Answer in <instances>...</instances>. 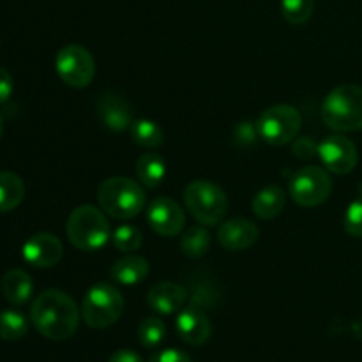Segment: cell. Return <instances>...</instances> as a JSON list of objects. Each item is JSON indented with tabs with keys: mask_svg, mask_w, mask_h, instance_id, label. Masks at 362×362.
Wrapping results in <instances>:
<instances>
[{
	"mask_svg": "<svg viewBox=\"0 0 362 362\" xmlns=\"http://www.w3.org/2000/svg\"><path fill=\"white\" fill-rule=\"evenodd\" d=\"M32 290H34V285H32L30 276L25 271L11 269V271H7L4 274L2 293L14 306H21V304L27 303L32 296Z\"/></svg>",
	"mask_w": 362,
	"mask_h": 362,
	"instance_id": "ac0fdd59",
	"label": "cell"
},
{
	"mask_svg": "<svg viewBox=\"0 0 362 362\" xmlns=\"http://www.w3.org/2000/svg\"><path fill=\"white\" fill-rule=\"evenodd\" d=\"M258 226L250 219L235 218L223 223L218 230V240L225 250L244 251L258 240Z\"/></svg>",
	"mask_w": 362,
	"mask_h": 362,
	"instance_id": "9a60e30c",
	"label": "cell"
},
{
	"mask_svg": "<svg viewBox=\"0 0 362 362\" xmlns=\"http://www.w3.org/2000/svg\"><path fill=\"white\" fill-rule=\"evenodd\" d=\"M30 320L45 338L52 341H66L78 331L80 310L66 292L49 288L34 299Z\"/></svg>",
	"mask_w": 362,
	"mask_h": 362,
	"instance_id": "6da1fadb",
	"label": "cell"
},
{
	"mask_svg": "<svg viewBox=\"0 0 362 362\" xmlns=\"http://www.w3.org/2000/svg\"><path fill=\"white\" fill-rule=\"evenodd\" d=\"M23 258L25 262L37 269L55 267L60 262L64 253V246L60 239L53 233H35L27 243L23 244Z\"/></svg>",
	"mask_w": 362,
	"mask_h": 362,
	"instance_id": "7c38bea8",
	"label": "cell"
},
{
	"mask_svg": "<svg viewBox=\"0 0 362 362\" xmlns=\"http://www.w3.org/2000/svg\"><path fill=\"white\" fill-rule=\"evenodd\" d=\"M66 233L69 243L80 251H98L108 243L110 223L103 209L80 205L67 218Z\"/></svg>",
	"mask_w": 362,
	"mask_h": 362,
	"instance_id": "277c9868",
	"label": "cell"
},
{
	"mask_svg": "<svg viewBox=\"0 0 362 362\" xmlns=\"http://www.w3.org/2000/svg\"><path fill=\"white\" fill-rule=\"evenodd\" d=\"M0 136H2V119H0Z\"/></svg>",
	"mask_w": 362,
	"mask_h": 362,
	"instance_id": "d6a6232c",
	"label": "cell"
},
{
	"mask_svg": "<svg viewBox=\"0 0 362 362\" xmlns=\"http://www.w3.org/2000/svg\"><path fill=\"white\" fill-rule=\"evenodd\" d=\"M112 240L113 246L122 253H133V251L140 250L141 243H144L141 232L133 225H120L119 228H115Z\"/></svg>",
	"mask_w": 362,
	"mask_h": 362,
	"instance_id": "4316f807",
	"label": "cell"
},
{
	"mask_svg": "<svg viewBox=\"0 0 362 362\" xmlns=\"http://www.w3.org/2000/svg\"><path fill=\"white\" fill-rule=\"evenodd\" d=\"M55 69L66 85L73 88H85L94 80L95 62L87 48L80 45H67L57 53Z\"/></svg>",
	"mask_w": 362,
	"mask_h": 362,
	"instance_id": "9c48e42d",
	"label": "cell"
},
{
	"mask_svg": "<svg viewBox=\"0 0 362 362\" xmlns=\"http://www.w3.org/2000/svg\"><path fill=\"white\" fill-rule=\"evenodd\" d=\"M325 126L338 133L362 129V87L345 83L332 88L322 103Z\"/></svg>",
	"mask_w": 362,
	"mask_h": 362,
	"instance_id": "7a4b0ae2",
	"label": "cell"
},
{
	"mask_svg": "<svg viewBox=\"0 0 362 362\" xmlns=\"http://www.w3.org/2000/svg\"><path fill=\"white\" fill-rule=\"evenodd\" d=\"M148 362H193V359H191L186 352H182V350L166 349L154 354V356L148 359Z\"/></svg>",
	"mask_w": 362,
	"mask_h": 362,
	"instance_id": "f1b7e54d",
	"label": "cell"
},
{
	"mask_svg": "<svg viewBox=\"0 0 362 362\" xmlns=\"http://www.w3.org/2000/svg\"><path fill=\"white\" fill-rule=\"evenodd\" d=\"M98 113L105 127L115 133L129 129L133 124V108L122 95L115 92H106L99 98Z\"/></svg>",
	"mask_w": 362,
	"mask_h": 362,
	"instance_id": "5bb4252c",
	"label": "cell"
},
{
	"mask_svg": "<svg viewBox=\"0 0 362 362\" xmlns=\"http://www.w3.org/2000/svg\"><path fill=\"white\" fill-rule=\"evenodd\" d=\"M288 189L297 205L313 209L327 200L332 191V180L327 170L320 166H304L293 173Z\"/></svg>",
	"mask_w": 362,
	"mask_h": 362,
	"instance_id": "ba28073f",
	"label": "cell"
},
{
	"mask_svg": "<svg viewBox=\"0 0 362 362\" xmlns=\"http://www.w3.org/2000/svg\"><path fill=\"white\" fill-rule=\"evenodd\" d=\"M187 211L204 226H216L228 212V198L225 191L211 180H193L184 189Z\"/></svg>",
	"mask_w": 362,
	"mask_h": 362,
	"instance_id": "5b68a950",
	"label": "cell"
},
{
	"mask_svg": "<svg viewBox=\"0 0 362 362\" xmlns=\"http://www.w3.org/2000/svg\"><path fill=\"white\" fill-rule=\"evenodd\" d=\"M99 207L113 219H131L145 207V191L140 182L127 177H110L98 189Z\"/></svg>",
	"mask_w": 362,
	"mask_h": 362,
	"instance_id": "3957f363",
	"label": "cell"
},
{
	"mask_svg": "<svg viewBox=\"0 0 362 362\" xmlns=\"http://www.w3.org/2000/svg\"><path fill=\"white\" fill-rule=\"evenodd\" d=\"M25 184L13 172H0V212H11L23 202Z\"/></svg>",
	"mask_w": 362,
	"mask_h": 362,
	"instance_id": "44dd1931",
	"label": "cell"
},
{
	"mask_svg": "<svg viewBox=\"0 0 362 362\" xmlns=\"http://www.w3.org/2000/svg\"><path fill=\"white\" fill-rule=\"evenodd\" d=\"M108 362H144L141 357L138 356L133 350H117L115 354H112Z\"/></svg>",
	"mask_w": 362,
	"mask_h": 362,
	"instance_id": "1f68e13d",
	"label": "cell"
},
{
	"mask_svg": "<svg viewBox=\"0 0 362 362\" xmlns=\"http://www.w3.org/2000/svg\"><path fill=\"white\" fill-rule=\"evenodd\" d=\"M343 226L349 235L362 239V194L349 205L343 218Z\"/></svg>",
	"mask_w": 362,
	"mask_h": 362,
	"instance_id": "83f0119b",
	"label": "cell"
},
{
	"mask_svg": "<svg viewBox=\"0 0 362 362\" xmlns=\"http://www.w3.org/2000/svg\"><path fill=\"white\" fill-rule=\"evenodd\" d=\"M317 156L324 163L325 168L336 175H346V173L354 172L357 161H359L356 144L343 134H332V136L324 138L318 144Z\"/></svg>",
	"mask_w": 362,
	"mask_h": 362,
	"instance_id": "30bf717a",
	"label": "cell"
},
{
	"mask_svg": "<svg viewBox=\"0 0 362 362\" xmlns=\"http://www.w3.org/2000/svg\"><path fill=\"white\" fill-rule=\"evenodd\" d=\"M124 311V297L110 283L92 286L81 303V317L92 329H106L115 324Z\"/></svg>",
	"mask_w": 362,
	"mask_h": 362,
	"instance_id": "8992f818",
	"label": "cell"
},
{
	"mask_svg": "<svg viewBox=\"0 0 362 362\" xmlns=\"http://www.w3.org/2000/svg\"><path fill=\"white\" fill-rule=\"evenodd\" d=\"M257 133L265 144L281 147L297 138L303 127V117L299 110L290 105H274L262 112L257 120Z\"/></svg>",
	"mask_w": 362,
	"mask_h": 362,
	"instance_id": "52a82bcc",
	"label": "cell"
},
{
	"mask_svg": "<svg viewBox=\"0 0 362 362\" xmlns=\"http://www.w3.org/2000/svg\"><path fill=\"white\" fill-rule=\"evenodd\" d=\"M209 246H211V233L207 232V228H204V225L186 230L180 239V250L189 258L204 257Z\"/></svg>",
	"mask_w": 362,
	"mask_h": 362,
	"instance_id": "cb8c5ba5",
	"label": "cell"
},
{
	"mask_svg": "<svg viewBox=\"0 0 362 362\" xmlns=\"http://www.w3.org/2000/svg\"><path fill=\"white\" fill-rule=\"evenodd\" d=\"M166 336V325L161 318L147 317L138 325V339L145 349H156Z\"/></svg>",
	"mask_w": 362,
	"mask_h": 362,
	"instance_id": "d4e9b609",
	"label": "cell"
},
{
	"mask_svg": "<svg viewBox=\"0 0 362 362\" xmlns=\"http://www.w3.org/2000/svg\"><path fill=\"white\" fill-rule=\"evenodd\" d=\"M317 152L318 145L315 144L313 140H310V138H299V140H296V144H293V154L300 159L313 158V156H317Z\"/></svg>",
	"mask_w": 362,
	"mask_h": 362,
	"instance_id": "f546056e",
	"label": "cell"
},
{
	"mask_svg": "<svg viewBox=\"0 0 362 362\" xmlns=\"http://www.w3.org/2000/svg\"><path fill=\"white\" fill-rule=\"evenodd\" d=\"M189 299V292L186 286L173 281H161L151 288L147 296V303L152 311L159 315H173L184 308Z\"/></svg>",
	"mask_w": 362,
	"mask_h": 362,
	"instance_id": "2e32d148",
	"label": "cell"
},
{
	"mask_svg": "<svg viewBox=\"0 0 362 362\" xmlns=\"http://www.w3.org/2000/svg\"><path fill=\"white\" fill-rule=\"evenodd\" d=\"M151 265L140 255H126L124 258L117 260L110 269V276L115 283L124 286H133L144 281L148 276Z\"/></svg>",
	"mask_w": 362,
	"mask_h": 362,
	"instance_id": "e0dca14e",
	"label": "cell"
},
{
	"mask_svg": "<svg viewBox=\"0 0 362 362\" xmlns=\"http://www.w3.org/2000/svg\"><path fill=\"white\" fill-rule=\"evenodd\" d=\"M148 226L161 237H175L182 232L186 216L175 200L166 197L156 198L147 209Z\"/></svg>",
	"mask_w": 362,
	"mask_h": 362,
	"instance_id": "8fae6325",
	"label": "cell"
},
{
	"mask_svg": "<svg viewBox=\"0 0 362 362\" xmlns=\"http://www.w3.org/2000/svg\"><path fill=\"white\" fill-rule=\"evenodd\" d=\"M177 332L180 338L191 346H202L211 339L212 324L200 306L189 304L179 311L175 322Z\"/></svg>",
	"mask_w": 362,
	"mask_h": 362,
	"instance_id": "4fadbf2b",
	"label": "cell"
},
{
	"mask_svg": "<svg viewBox=\"0 0 362 362\" xmlns=\"http://www.w3.org/2000/svg\"><path fill=\"white\" fill-rule=\"evenodd\" d=\"M315 0H281V14L288 23L304 25L313 14Z\"/></svg>",
	"mask_w": 362,
	"mask_h": 362,
	"instance_id": "484cf974",
	"label": "cell"
},
{
	"mask_svg": "<svg viewBox=\"0 0 362 362\" xmlns=\"http://www.w3.org/2000/svg\"><path fill=\"white\" fill-rule=\"evenodd\" d=\"M28 332V320L23 313L14 310H6L0 313V339L4 341H18Z\"/></svg>",
	"mask_w": 362,
	"mask_h": 362,
	"instance_id": "603a6c76",
	"label": "cell"
},
{
	"mask_svg": "<svg viewBox=\"0 0 362 362\" xmlns=\"http://www.w3.org/2000/svg\"><path fill=\"white\" fill-rule=\"evenodd\" d=\"M136 177L144 187H148V189L158 187L166 177L165 159L156 152L144 154L136 163Z\"/></svg>",
	"mask_w": 362,
	"mask_h": 362,
	"instance_id": "ffe728a7",
	"label": "cell"
},
{
	"mask_svg": "<svg viewBox=\"0 0 362 362\" xmlns=\"http://www.w3.org/2000/svg\"><path fill=\"white\" fill-rule=\"evenodd\" d=\"M129 134L136 145L144 148H158L165 140V133L159 127L158 122L151 119H136L133 120L129 127Z\"/></svg>",
	"mask_w": 362,
	"mask_h": 362,
	"instance_id": "7402d4cb",
	"label": "cell"
},
{
	"mask_svg": "<svg viewBox=\"0 0 362 362\" xmlns=\"http://www.w3.org/2000/svg\"><path fill=\"white\" fill-rule=\"evenodd\" d=\"M285 209V191L279 186H267L253 198V212L260 219H274Z\"/></svg>",
	"mask_w": 362,
	"mask_h": 362,
	"instance_id": "d6986e66",
	"label": "cell"
},
{
	"mask_svg": "<svg viewBox=\"0 0 362 362\" xmlns=\"http://www.w3.org/2000/svg\"><path fill=\"white\" fill-rule=\"evenodd\" d=\"M13 90H14L13 76H11V73L6 69V67H0V105L9 101V98L13 95Z\"/></svg>",
	"mask_w": 362,
	"mask_h": 362,
	"instance_id": "4dcf8cb0",
	"label": "cell"
}]
</instances>
